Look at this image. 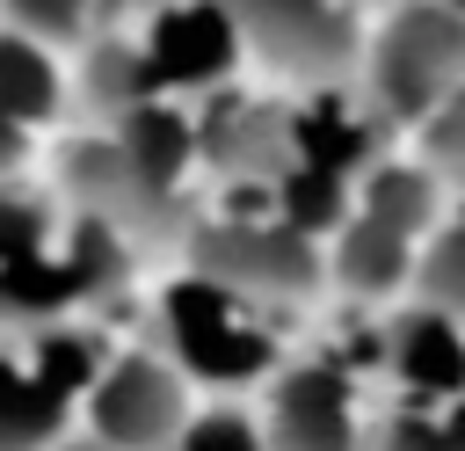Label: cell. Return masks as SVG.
<instances>
[{"label": "cell", "mask_w": 465, "mask_h": 451, "mask_svg": "<svg viewBox=\"0 0 465 451\" xmlns=\"http://www.w3.org/2000/svg\"><path fill=\"white\" fill-rule=\"evenodd\" d=\"M73 291H80L73 269H58V262H44V255L0 262V306H7V313H51V306H65Z\"/></svg>", "instance_id": "10"}, {"label": "cell", "mask_w": 465, "mask_h": 451, "mask_svg": "<svg viewBox=\"0 0 465 451\" xmlns=\"http://www.w3.org/2000/svg\"><path fill=\"white\" fill-rule=\"evenodd\" d=\"M44 240V211L29 196H0V262H29Z\"/></svg>", "instance_id": "16"}, {"label": "cell", "mask_w": 465, "mask_h": 451, "mask_svg": "<svg viewBox=\"0 0 465 451\" xmlns=\"http://www.w3.org/2000/svg\"><path fill=\"white\" fill-rule=\"evenodd\" d=\"M182 451H262V436H254L240 415H203V422L182 436Z\"/></svg>", "instance_id": "17"}, {"label": "cell", "mask_w": 465, "mask_h": 451, "mask_svg": "<svg viewBox=\"0 0 465 451\" xmlns=\"http://www.w3.org/2000/svg\"><path fill=\"white\" fill-rule=\"evenodd\" d=\"M174 422H182V393H174V378H167L160 364H145V356L116 364V371L94 386V429H102V444H116V451H153L160 436H174Z\"/></svg>", "instance_id": "2"}, {"label": "cell", "mask_w": 465, "mask_h": 451, "mask_svg": "<svg viewBox=\"0 0 465 451\" xmlns=\"http://www.w3.org/2000/svg\"><path fill=\"white\" fill-rule=\"evenodd\" d=\"M232 65V15L225 7H174L153 29V73L160 80H218Z\"/></svg>", "instance_id": "4"}, {"label": "cell", "mask_w": 465, "mask_h": 451, "mask_svg": "<svg viewBox=\"0 0 465 451\" xmlns=\"http://www.w3.org/2000/svg\"><path fill=\"white\" fill-rule=\"evenodd\" d=\"M65 415V393H51L36 371L0 356V451H36Z\"/></svg>", "instance_id": "6"}, {"label": "cell", "mask_w": 465, "mask_h": 451, "mask_svg": "<svg viewBox=\"0 0 465 451\" xmlns=\"http://www.w3.org/2000/svg\"><path fill=\"white\" fill-rule=\"evenodd\" d=\"M29 29H44V36H73L80 29V0H7Z\"/></svg>", "instance_id": "19"}, {"label": "cell", "mask_w": 465, "mask_h": 451, "mask_svg": "<svg viewBox=\"0 0 465 451\" xmlns=\"http://www.w3.org/2000/svg\"><path fill=\"white\" fill-rule=\"evenodd\" d=\"M65 269H73V284H80V291L109 284V276H116V240H109V226H94V218H87V226H80V240H73V262H65Z\"/></svg>", "instance_id": "15"}, {"label": "cell", "mask_w": 465, "mask_h": 451, "mask_svg": "<svg viewBox=\"0 0 465 451\" xmlns=\"http://www.w3.org/2000/svg\"><path fill=\"white\" fill-rule=\"evenodd\" d=\"M36 378H44L51 393H80V386L94 378V342H87V335H44Z\"/></svg>", "instance_id": "14"}, {"label": "cell", "mask_w": 465, "mask_h": 451, "mask_svg": "<svg viewBox=\"0 0 465 451\" xmlns=\"http://www.w3.org/2000/svg\"><path fill=\"white\" fill-rule=\"evenodd\" d=\"M458 58H465V29L450 15H407L385 44V87L400 102H429Z\"/></svg>", "instance_id": "5"}, {"label": "cell", "mask_w": 465, "mask_h": 451, "mask_svg": "<svg viewBox=\"0 0 465 451\" xmlns=\"http://www.w3.org/2000/svg\"><path fill=\"white\" fill-rule=\"evenodd\" d=\"M429 291H443L450 306H465V233L436 240V255H429Z\"/></svg>", "instance_id": "18"}, {"label": "cell", "mask_w": 465, "mask_h": 451, "mask_svg": "<svg viewBox=\"0 0 465 451\" xmlns=\"http://www.w3.org/2000/svg\"><path fill=\"white\" fill-rule=\"evenodd\" d=\"M15 160V124H0V167Z\"/></svg>", "instance_id": "22"}, {"label": "cell", "mask_w": 465, "mask_h": 451, "mask_svg": "<svg viewBox=\"0 0 465 451\" xmlns=\"http://www.w3.org/2000/svg\"><path fill=\"white\" fill-rule=\"evenodd\" d=\"M51 102H58V80H51L44 51L0 36V124H36V116H51Z\"/></svg>", "instance_id": "8"}, {"label": "cell", "mask_w": 465, "mask_h": 451, "mask_svg": "<svg viewBox=\"0 0 465 451\" xmlns=\"http://www.w3.org/2000/svg\"><path fill=\"white\" fill-rule=\"evenodd\" d=\"M371 218L392 226V233H414V226L429 218V182H421V175H400V167L378 175V182H371Z\"/></svg>", "instance_id": "13"}, {"label": "cell", "mask_w": 465, "mask_h": 451, "mask_svg": "<svg viewBox=\"0 0 465 451\" xmlns=\"http://www.w3.org/2000/svg\"><path fill=\"white\" fill-rule=\"evenodd\" d=\"M269 451H349V393L334 371H291L276 386Z\"/></svg>", "instance_id": "3"}, {"label": "cell", "mask_w": 465, "mask_h": 451, "mask_svg": "<svg viewBox=\"0 0 465 451\" xmlns=\"http://www.w3.org/2000/svg\"><path fill=\"white\" fill-rule=\"evenodd\" d=\"M443 451H465V407L443 415Z\"/></svg>", "instance_id": "21"}, {"label": "cell", "mask_w": 465, "mask_h": 451, "mask_svg": "<svg viewBox=\"0 0 465 451\" xmlns=\"http://www.w3.org/2000/svg\"><path fill=\"white\" fill-rule=\"evenodd\" d=\"M400 371H407L414 393H458L465 386V342H458V327L436 320V313L407 320L400 327Z\"/></svg>", "instance_id": "7"}, {"label": "cell", "mask_w": 465, "mask_h": 451, "mask_svg": "<svg viewBox=\"0 0 465 451\" xmlns=\"http://www.w3.org/2000/svg\"><path fill=\"white\" fill-rule=\"evenodd\" d=\"M283 218H291V233H320V226H334V218H341V182L320 175V167H298V175L283 182Z\"/></svg>", "instance_id": "12"}, {"label": "cell", "mask_w": 465, "mask_h": 451, "mask_svg": "<svg viewBox=\"0 0 465 451\" xmlns=\"http://www.w3.org/2000/svg\"><path fill=\"white\" fill-rule=\"evenodd\" d=\"M232 15H247L283 58H298L312 36H327V15H320V0H232Z\"/></svg>", "instance_id": "11"}, {"label": "cell", "mask_w": 465, "mask_h": 451, "mask_svg": "<svg viewBox=\"0 0 465 451\" xmlns=\"http://www.w3.org/2000/svg\"><path fill=\"white\" fill-rule=\"evenodd\" d=\"M400 262H407V233H392V226H378V218L349 226V240H341V276H349V284L378 291V284L400 276Z\"/></svg>", "instance_id": "9"}, {"label": "cell", "mask_w": 465, "mask_h": 451, "mask_svg": "<svg viewBox=\"0 0 465 451\" xmlns=\"http://www.w3.org/2000/svg\"><path fill=\"white\" fill-rule=\"evenodd\" d=\"M378 451H443V429L436 422H421V415H400L392 429H385V444Z\"/></svg>", "instance_id": "20"}, {"label": "cell", "mask_w": 465, "mask_h": 451, "mask_svg": "<svg viewBox=\"0 0 465 451\" xmlns=\"http://www.w3.org/2000/svg\"><path fill=\"white\" fill-rule=\"evenodd\" d=\"M167 327L182 342V356L203 371V378H247L269 364V342L240 320V306L218 291V284H174L167 291Z\"/></svg>", "instance_id": "1"}]
</instances>
